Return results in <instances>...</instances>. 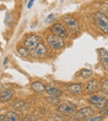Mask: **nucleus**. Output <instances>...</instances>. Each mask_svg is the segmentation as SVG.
<instances>
[{
	"mask_svg": "<svg viewBox=\"0 0 108 121\" xmlns=\"http://www.w3.org/2000/svg\"><path fill=\"white\" fill-rule=\"evenodd\" d=\"M46 100L50 104H53V105H58L60 103V99L58 97H53V96H51V97H47L46 98Z\"/></svg>",
	"mask_w": 108,
	"mask_h": 121,
	"instance_id": "a211bd4d",
	"label": "nucleus"
},
{
	"mask_svg": "<svg viewBox=\"0 0 108 121\" xmlns=\"http://www.w3.org/2000/svg\"><path fill=\"white\" fill-rule=\"evenodd\" d=\"M94 22L100 30L105 33H108V17L104 13H96L94 15Z\"/></svg>",
	"mask_w": 108,
	"mask_h": 121,
	"instance_id": "f257e3e1",
	"label": "nucleus"
},
{
	"mask_svg": "<svg viewBox=\"0 0 108 121\" xmlns=\"http://www.w3.org/2000/svg\"><path fill=\"white\" fill-rule=\"evenodd\" d=\"M47 42L51 48L55 49V50H58V49L63 47L65 45V42L63 41V37L53 35V34H50V35L47 36Z\"/></svg>",
	"mask_w": 108,
	"mask_h": 121,
	"instance_id": "7ed1b4c3",
	"label": "nucleus"
},
{
	"mask_svg": "<svg viewBox=\"0 0 108 121\" xmlns=\"http://www.w3.org/2000/svg\"><path fill=\"white\" fill-rule=\"evenodd\" d=\"M94 114V111L90 107H83L75 114V117L76 119H86L90 116H91Z\"/></svg>",
	"mask_w": 108,
	"mask_h": 121,
	"instance_id": "6e6552de",
	"label": "nucleus"
},
{
	"mask_svg": "<svg viewBox=\"0 0 108 121\" xmlns=\"http://www.w3.org/2000/svg\"><path fill=\"white\" fill-rule=\"evenodd\" d=\"M0 121H5V118H4V114H0Z\"/></svg>",
	"mask_w": 108,
	"mask_h": 121,
	"instance_id": "393cba45",
	"label": "nucleus"
},
{
	"mask_svg": "<svg viewBox=\"0 0 108 121\" xmlns=\"http://www.w3.org/2000/svg\"><path fill=\"white\" fill-rule=\"evenodd\" d=\"M89 102L100 109H104L106 107V104H107V100H106V98L98 95H93L90 97Z\"/></svg>",
	"mask_w": 108,
	"mask_h": 121,
	"instance_id": "423d86ee",
	"label": "nucleus"
},
{
	"mask_svg": "<svg viewBox=\"0 0 108 121\" xmlns=\"http://www.w3.org/2000/svg\"><path fill=\"white\" fill-rule=\"evenodd\" d=\"M63 21L65 23V25H66V27H68V29L72 33L75 34L79 32V30H80L79 24H78L77 21L73 17H72L71 15L64 16L63 18Z\"/></svg>",
	"mask_w": 108,
	"mask_h": 121,
	"instance_id": "f03ea898",
	"label": "nucleus"
},
{
	"mask_svg": "<svg viewBox=\"0 0 108 121\" xmlns=\"http://www.w3.org/2000/svg\"><path fill=\"white\" fill-rule=\"evenodd\" d=\"M101 90L103 93L108 94V79H104L101 82Z\"/></svg>",
	"mask_w": 108,
	"mask_h": 121,
	"instance_id": "6ab92c4d",
	"label": "nucleus"
},
{
	"mask_svg": "<svg viewBox=\"0 0 108 121\" xmlns=\"http://www.w3.org/2000/svg\"><path fill=\"white\" fill-rule=\"evenodd\" d=\"M102 120V117L101 116H96V117H94L93 119H89L88 121H101Z\"/></svg>",
	"mask_w": 108,
	"mask_h": 121,
	"instance_id": "4be33fe9",
	"label": "nucleus"
},
{
	"mask_svg": "<svg viewBox=\"0 0 108 121\" xmlns=\"http://www.w3.org/2000/svg\"><path fill=\"white\" fill-rule=\"evenodd\" d=\"M31 88L37 93H42L45 91V86L42 82H39V81L32 83L31 85Z\"/></svg>",
	"mask_w": 108,
	"mask_h": 121,
	"instance_id": "2eb2a0df",
	"label": "nucleus"
},
{
	"mask_svg": "<svg viewBox=\"0 0 108 121\" xmlns=\"http://www.w3.org/2000/svg\"><path fill=\"white\" fill-rule=\"evenodd\" d=\"M24 104H25L24 101L19 100V99L14 100V102L12 103V106L14 107V109H16V110H20V109H22V108H23Z\"/></svg>",
	"mask_w": 108,
	"mask_h": 121,
	"instance_id": "f3484780",
	"label": "nucleus"
},
{
	"mask_svg": "<svg viewBox=\"0 0 108 121\" xmlns=\"http://www.w3.org/2000/svg\"><path fill=\"white\" fill-rule=\"evenodd\" d=\"M32 56L36 57H42L47 54V50L43 44L39 43L34 50H32Z\"/></svg>",
	"mask_w": 108,
	"mask_h": 121,
	"instance_id": "9d476101",
	"label": "nucleus"
},
{
	"mask_svg": "<svg viewBox=\"0 0 108 121\" xmlns=\"http://www.w3.org/2000/svg\"><path fill=\"white\" fill-rule=\"evenodd\" d=\"M51 32L53 35L58 36L60 37H67L68 36V31H67L66 27L63 25L62 23H55L51 27Z\"/></svg>",
	"mask_w": 108,
	"mask_h": 121,
	"instance_id": "39448f33",
	"label": "nucleus"
},
{
	"mask_svg": "<svg viewBox=\"0 0 108 121\" xmlns=\"http://www.w3.org/2000/svg\"><path fill=\"white\" fill-rule=\"evenodd\" d=\"M13 97V93L9 90H4V91L1 92L0 95V100L2 101L3 103H5L9 101Z\"/></svg>",
	"mask_w": 108,
	"mask_h": 121,
	"instance_id": "4468645a",
	"label": "nucleus"
},
{
	"mask_svg": "<svg viewBox=\"0 0 108 121\" xmlns=\"http://www.w3.org/2000/svg\"><path fill=\"white\" fill-rule=\"evenodd\" d=\"M99 89V83L96 80H91L88 82L87 86H86V91L88 93H93Z\"/></svg>",
	"mask_w": 108,
	"mask_h": 121,
	"instance_id": "ddd939ff",
	"label": "nucleus"
},
{
	"mask_svg": "<svg viewBox=\"0 0 108 121\" xmlns=\"http://www.w3.org/2000/svg\"><path fill=\"white\" fill-rule=\"evenodd\" d=\"M76 104H72V103H70V102L64 103V104L58 106V112L64 114V115H71V114H74V113L76 112Z\"/></svg>",
	"mask_w": 108,
	"mask_h": 121,
	"instance_id": "20e7f679",
	"label": "nucleus"
},
{
	"mask_svg": "<svg viewBox=\"0 0 108 121\" xmlns=\"http://www.w3.org/2000/svg\"><path fill=\"white\" fill-rule=\"evenodd\" d=\"M39 41H40V37L37 35H31L28 36L27 38L24 40V47L27 49V50H34L37 45L39 44Z\"/></svg>",
	"mask_w": 108,
	"mask_h": 121,
	"instance_id": "0eeeda50",
	"label": "nucleus"
},
{
	"mask_svg": "<svg viewBox=\"0 0 108 121\" xmlns=\"http://www.w3.org/2000/svg\"><path fill=\"white\" fill-rule=\"evenodd\" d=\"M45 91H47V93L51 96H53V97H59L62 95L63 92H62L61 90L58 89V88L54 87L52 86H45Z\"/></svg>",
	"mask_w": 108,
	"mask_h": 121,
	"instance_id": "9b49d317",
	"label": "nucleus"
},
{
	"mask_svg": "<svg viewBox=\"0 0 108 121\" xmlns=\"http://www.w3.org/2000/svg\"><path fill=\"white\" fill-rule=\"evenodd\" d=\"M33 1L34 0H30V1H29L28 4H27V8H28V9H30V8L32 7V5L33 4Z\"/></svg>",
	"mask_w": 108,
	"mask_h": 121,
	"instance_id": "5701e85b",
	"label": "nucleus"
},
{
	"mask_svg": "<svg viewBox=\"0 0 108 121\" xmlns=\"http://www.w3.org/2000/svg\"><path fill=\"white\" fill-rule=\"evenodd\" d=\"M92 75V71L90 70H82L81 71V76L84 79H87Z\"/></svg>",
	"mask_w": 108,
	"mask_h": 121,
	"instance_id": "412c9836",
	"label": "nucleus"
},
{
	"mask_svg": "<svg viewBox=\"0 0 108 121\" xmlns=\"http://www.w3.org/2000/svg\"><path fill=\"white\" fill-rule=\"evenodd\" d=\"M68 90L72 95H81L82 93V86L81 84H72L68 86Z\"/></svg>",
	"mask_w": 108,
	"mask_h": 121,
	"instance_id": "f8f14e48",
	"label": "nucleus"
},
{
	"mask_svg": "<svg viewBox=\"0 0 108 121\" xmlns=\"http://www.w3.org/2000/svg\"><path fill=\"white\" fill-rule=\"evenodd\" d=\"M18 53L22 57H27L28 56V51L26 47H19L18 48Z\"/></svg>",
	"mask_w": 108,
	"mask_h": 121,
	"instance_id": "aec40b11",
	"label": "nucleus"
},
{
	"mask_svg": "<svg viewBox=\"0 0 108 121\" xmlns=\"http://www.w3.org/2000/svg\"><path fill=\"white\" fill-rule=\"evenodd\" d=\"M101 114H106V115H108V109L102 110V111L101 112Z\"/></svg>",
	"mask_w": 108,
	"mask_h": 121,
	"instance_id": "b1692460",
	"label": "nucleus"
},
{
	"mask_svg": "<svg viewBox=\"0 0 108 121\" xmlns=\"http://www.w3.org/2000/svg\"><path fill=\"white\" fill-rule=\"evenodd\" d=\"M100 59H101V65L104 69L108 70V52L104 48H101L99 50Z\"/></svg>",
	"mask_w": 108,
	"mask_h": 121,
	"instance_id": "1a4fd4ad",
	"label": "nucleus"
},
{
	"mask_svg": "<svg viewBox=\"0 0 108 121\" xmlns=\"http://www.w3.org/2000/svg\"><path fill=\"white\" fill-rule=\"evenodd\" d=\"M5 121H18L19 120V115L18 114L12 111H9L4 114Z\"/></svg>",
	"mask_w": 108,
	"mask_h": 121,
	"instance_id": "dca6fc26",
	"label": "nucleus"
}]
</instances>
